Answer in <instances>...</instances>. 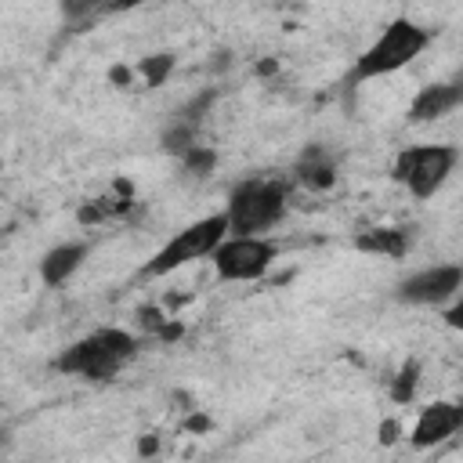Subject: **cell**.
<instances>
[{
    "label": "cell",
    "instance_id": "cell-1",
    "mask_svg": "<svg viewBox=\"0 0 463 463\" xmlns=\"http://www.w3.org/2000/svg\"><path fill=\"white\" fill-rule=\"evenodd\" d=\"M286 206H289V184L282 177H250L235 184L221 213L228 221V235H264L282 221Z\"/></svg>",
    "mask_w": 463,
    "mask_h": 463
},
{
    "label": "cell",
    "instance_id": "cell-8",
    "mask_svg": "<svg viewBox=\"0 0 463 463\" xmlns=\"http://www.w3.org/2000/svg\"><path fill=\"white\" fill-rule=\"evenodd\" d=\"M459 427H463V405H456V402H434V405H427L416 416L409 441H412V449H434V445L449 441Z\"/></svg>",
    "mask_w": 463,
    "mask_h": 463
},
{
    "label": "cell",
    "instance_id": "cell-10",
    "mask_svg": "<svg viewBox=\"0 0 463 463\" xmlns=\"http://www.w3.org/2000/svg\"><path fill=\"white\" fill-rule=\"evenodd\" d=\"M87 253H90L87 242H58V246H51V250L43 253V260H40V279H43L47 286L69 282V279L80 271V264L87 260Z\"/></svg>",
    "mask_w": 463,
    "mask_h": 463
},
{
    "label": "cell",
    "instance_id": "cell-5",
    "mask_svg": "<svg viewBox=\"0 0 463 463\" xmlns=\"http://www.w3.org/2000/svg\"><path fill=\"white\" fill-rule=\"evenodd\" d=\"M224 235H228V221H224V213H213V217H203V221H195V224H188V228H181L148 264H145V271L141 275H148V279H156V275H170L174 268H181V264H192V260H203V257H210L221 242H224Z\"/></svg>",
    "mask_w": 463,
    "mask_h": 463
},
{
    "label": "cell",
    "instance_id": "cell-6",
    "mask_svg": "<svg viewBox=\"0 0 463 463\" xmlns=\"http://www.w3.org/2000/svg\"><path fill=\"white\" fill-rule=\"evenodd\" d=\"M279 246L268 235H224V242L210 253L221 282H253L271 268Z\"/></svg>",
    "mask_w": 463,
    "mask_h": 463
},
{
    "label": "cell",
    "instance_id": "cell-9",
    "mask_svg": "<svg viewBox=\"0 0 463 463\" xmlns=\"http://www.w3.org/2000/svg\"><path fill=\"white\" fill-rule=\"evenodd\" d=\"M463 101V80H452V83H430L423 87L412 105H409V123H434L441 116H449L452 109H459Z\"/></svg>",
    "mask_w": 463,
    "mask_h": 463
},
{
    "label": "cell",
    "instance_id": "cell-14",
    "mask_svg": "<svg viewBox=\"0 0 463 463\" xmlns=\"http://www.w3.org/2000/svg\"><path fill=\"white\" fill-rule=\"evenodd\" d=\"M416 380H420V362H405L391 383V398L394 402H409L416 394Z\"/></svg>",
    "mask_w": 463,
    "mask_h": 463
},
{
    "label": "cell",
    "instance_id": "cell-11",
    "mask_svg": "<svg viewBox=\"0 0 463 463\" xmlns=\"http://www.w3.org/2000/svg\"><path fill=\"white\" fill-rule=\"evenodd\" d=\"M293 181H300L304 188H315V192L333 188V181H336V163H333V156H329L322 145H307L304 156H300L297 166H293Z\"/></svg>",
    "mask_w": 463,
    "mask_h": 463
},
{
    "label": "cell",
    "instance_id": "cell-16",
    "mask_svg": "<svg viewBox=\"0 0 463 463\" xmlns=\"http://www.w3.org/2000/svg\"><path fill=\"white\" fill-rule=\"evenodd\" d=\"M394 438H398V423H391V420H387V423H383V434H380V441H383V445H391Z\"/></svg>",
    "mask_w": 463,
    "mask_h": 463
},
{
    "label": "cell",
    "instance_id": "cell-18",
    "mask_svg": "<svg viewBox=\"0 0 463 463\" xmlns=\"http://www.w3.org/2000/svg\"><path fill=\"white\" fill-rule=\"evenodd\" d=\"M0 445H4V430H0Z\"/></svg>",
    "mask_w": 463,
    "mask_h": 463
},
{
    "label": "cell",
    "instance_id": "cell-4",
    "mask_svg": "<svg viewBox=\"0 0 463 463\" xmlns=\"http://www.w3.org/2000/svg\"><path fill=\"white\" fill-rule=\"evenodd\" d=\"M456 163H459V152L452 145H412V148L398 152L391 177L398 184H405L416 199H430L449 181Z\"/></svg>",
    "mask_w": 463,
    "mask_h": 463
},
{
    "label": "cell",
    "instance_id": "cell-13",
    "mask_svg": "<svg viewBox=\"0 0 463 463\" xmlns=\"http://www.w3.org/2000/svg\"><path fill=\"white\" fill-rule=\"evenodd\" d=\"M181 163H184V174H192V177H206V174L217 166V152L206 148V145H195V148H188V152L181 156Z\"/></svg>",
    "mask_w": 463,
    "mask_h": 463
},
{
    "label": "cell",
    "instance_id": "cell-2",
    "mask_svg": "<svg viewBox=\"0 0 463 463\" xmlns=\"http://www.w3.org/2000/svg\"><path fill=\"white\" fill-rule=\"evenodd\" d=\"M137 354V340L127 329H98L54 358L58 373L83 376V380H112L130 358Z\"/></svg>",
    "mask_w": 463,
    "mask_h": 463
},
{
    "label": "cell",
    "instance_id": "cell-3",
    "mask_svg": "<svg viewBox=\"0 0 463 463\" xmlns=\"http://www.w3.org/2000/svg\"><path fill=\"white\" fill-rule=\"evenodd\" d=\"M430 43V33L409 18H394L354 61V80H376L405 69L423 47Z\"/></svg>",
    "mask_w": 463,
    "mask_h": 463
},
{
    "label": "cell",
    "instance_id": "cell-7",
    "mask_svg": "<svg viewBox=\"0 0 463 463\" xmlns=\"http://www.w3.org/2000/svg\"><path fill=\"white\" fill-rule=\"evenodd\" d=\"M463 286V268L459 264H434V268H423L416 275H409L402 286H398V300L405 304H445L459 293Z\"/></svg>",
    "mask_w": 463,
    "mask_h": 463
},
{
    "label": "cell",
    "instance_id": "cell-12",
    "mask_svg": "<svg viewBox=\"0 0 463 463\" xmlns=\"http://www.w3.org/2000/svg\"><path fill=\"white\" fill-rule=\"evenodd\" d=\"M354 246L362 253H383V257H394L398 260V257L409 253L412 235H409V228H369V232H362L354 239Z\"/></svg>",
    "mask_w": 463,
    "mask_h": 463
},
{
    "label": "cell",
    "instance_id": "cell-17",
    "mask_svg": "<svg viewBox=\"0 0 463 463\" xmlns=\"http://www.w3.org/2000/svg\"><path fill=\"white\" fill-rule=\"evenodd\" d=\"M459 315H463V307H452V311H449V326H459V322H463Z\"/></svg>",
    "mask_w": 463,
    "mask_h": 463
},
{
    "label": "cell",
    "instance_id": "cell-15",
    "mask_svg": "<svg viewBox=\"0 0 463 463\" xmlns=\"http://www.w3.org/2000/svg\"><path fill=\"white\" fill-rule=\"evenodd\" d=\"M170 69H174V58H170V54H156V58H145V61L137 65V72H141V76H145V83H152V87H156V83H163Z\"/></svg>",
    "mask_w": 463,
    "mask_h": 463
}]
</instances>
